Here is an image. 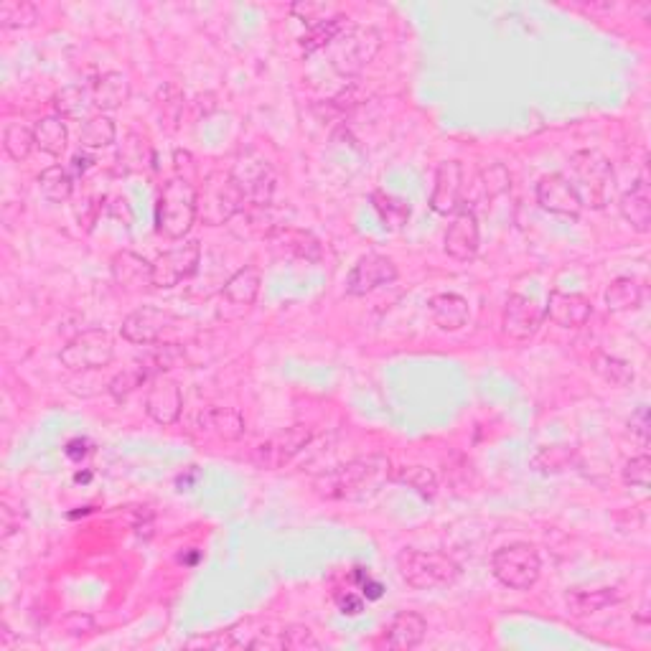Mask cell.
<instances>
[{
	"instance_id": "cell-1",
	"label": "cell",
	"mask_w": 651,
	"mask_h": 651,
	"mask_svg": "<svg viewBox=\"0 0 651 651\" xmlns=\"http://www.w3.org/2000/svg\"><path fill=\"white\" fill-rule=\"evenodd\" d=\"M390 476V458L374 453L321 473L313 481V491L321 499H359L369 491H377V486Z\"/></svg>"
},
{
	"instance_id": "cell-2",
	"label": "cell",
	"mask_w": 651,
	"mask_h": 651,
	"mask_svg": "<svg viewBox=\"0 0 651 651\" xmlns=\"http://www.w3.org/2000/svg\"><path fill=\"white\" fill-rule=\"evenodd\" d=\"M570 181L578 191L583 209H606L616 191V173L613 163L601 151L583 148V151L570 156Z\"/></svg>"
},
{
	"instance_id": "cell-3",
	"label": "cell",
	"mask_w": 651,
	"mask_h": 651,
	"mask_svg": "<svg viewBox=\"0 0 651 651\" xmlns=\"http://www.w3.org/2000/svg\"><path fill=\"white\" fill-rule=\"evenodd\" d=\"M199 219L196 184L173 176L163 184L156 204V229L168 240H184Z\"/></svg>"
},
{
	"instance_id": "cell-4",
	"label": "cell",
	"mask_w": 651,
	"mask_h": 651,
	"mask_svg": "<svg viewBox=\"0 0 651 651\" xmlns=\"http://www.w3.org/2000/svg\"><path fill=\"white\" fill-rule=\"evenodd\" d=\"M397 573L410 588L433 590L446 588L461 578V565L443 552H428L407 547L397 555Z\"/></svg>"
},
{
	"instance_id": "cell-5",
	"label": "cell",
	"mask_w": 651,
	"mask_h": 651,
	"mask_svg": "<svg viewBox=\"0 0 651 651\" xmlns=\"http://www.w3.org/2000/svg\"><path fill=\"white\" fill-rule=\"evenodd\" d=\"M382 49V34L372 26H346L331 46L326 49L329 62L341 77H357L364 67L374 62V56Z\"/></svg>"
},
{
	"instance_id": "cell-6",
	"label": "cell",
	"mask_w": 651,
	"mask_h": 651,
	"mask_svg": "<svg viewBox=\"0 0 651 651\" xmlns=\"http://www.w3.org/2000/svg\"><path fill=\"white\" fill-rule=\"evenodd\" d=\"M199 196V219L206 227H222L232 222L245 209V196L229 171H212L204 176V186L196 189Z\"/></svg>"
},
{
	"instance_id": "cell-7",
	"label": "cell",
	"mask_w": 651,
	"mask_h": 651,
	"mask_svg": "<svg viewBox=\"0 0 651 651\" xmlns=\"http://www.w3.org/2000/svg\"><path fill=\"white\" fill-rule=\"evenodd\" d=\"M491 573L509 590L535 588L542 573L540 552L529 542H512V545L499 547L491 557Z\"/></svg>"
},
{
	"instance_id": "cell-8",
	"label": "cell",
	"mask_w": 651,
	"mask_h": 651,
	"mask_svg": "<svg viewBox=\"0 0 651 651\" xmlns=\"http://www.w3.org/2000/svg\"><path fill=\"white\" fill-rule=\"evenodd\" d=\"M115 359V339L105 329H87L67 341L59 354V362L69 372H97L110 367Z\"/></svg>"
},
{
	"instance_id": "cell-9",
	"label": "cell",
	"mask_w": 651,
	"mask_h": 651,
	"mask_svg": "<svg viewBox=\"0 0 651 651\" xmlns=\"http://www.w3.org/2000/svg\"><path fill=\"white\" fill-rule=\"evenodd\" d=\"M232 179L240 186L247 206H268L275 194V171L260 153L245 151L237 156V161L229 168Z\"/></svg>"
},
{
	"instance_id": "cell-10",
	"label": "cell",
	"mask_w": 651,
	"mask_h": 651,
	"mask_svg": "<svg viewBox=\"0 0 651 651\" xmlns=\"http://www.w3.org/2000/svg\"><path fill=\"white\" fill-rule=\"evenodd\" d=\"M311 440H313L311 425H303V423L290 425V428L280 430L278 435H273V438H268L265 443H260V446L252 451L250 461L255 463L257 468H262V471H278V468L288 466V463L293 461V458L298 456Z\"/></svg>"
},
{
	"instance_id": "cell-11",
	"label": "cell",
	"mask_w": 651,
	"mask_h": 651,
	"mask_svg": "<svg viewBox=\"0 0 651 651\" xmlns=\"http://www.w3.org/2000/svg\"><path fill=\"white\" fill-rule=\"evenodd\" d=\"M201 262V245L196 240L176 245L153 260V288L171 290L189 280Z\"/></svg>"
},
{
	"instance_id": "cell-12",
	"label": "cell",
	"mask_w": 651,
	"mask_h": 651,
	"mask_svg": "<svg viewBox=\"0 0 651 651\" xmlns=\"http://www.w3.org/2000/svg\"><path fill=\"white\" fill-rule=\"evenodd\" d=\"M181 323V318L176 313L166 311V308L156 306H143L135 308L128 318L120 326V334H123L125 341L135 346H151L158 344L163 336L171 329H176Z\"/></svg>"
},
{
	"instance_id": "cell-13",
	"label": "cell",
	"mask_w": 651,
	"mask_h": 651,
	"mask_svg": "<svg viewBox=\"0 0 651 651\" xmlns=\"http://www.w3.org/2000/svg\"><path fill=\"white\" fill-rule=\"evenodd\" d=\"M535 196L537 204H540L545 212L555 214V217L573 219L575 222V219L583 214V201H580L573 181H570L565 173H547V176H542L535 189Z\"/></svg>"
},
{
	"instance_id": "cell-14",
	"label": "cell",
	"mask_w": 651,
	"mask_h": 651,
	"mask_svg": "<svg viewBox=\"0 0 651 651\" xmlns=\"http://www.w3.org/2000/svg\"><path fill=\"white\" fill-rule=\"evenodd\" d=\"M397 280V265L387 255L369 252L354 262V268L346 275V293L349 295H367L374 290L384 288Z\"/></svg>"
},
{
	"instance_id": "cell-15",
	"label": "cell",
	"mask_w": 651,
	"mask_h": 651,
	"mask_svg": "<svg viewBox=\"0 0 651 651\" xmlns=\"http://www.w3.org/2000/svg\"><path fill=\"white\" fill-rule=\"evenodd\" d=\"M542 321H545V308L529 298V295H509L507 306H504V316H501V329L504 336L512 341H529L535 339L540 331Z\"/></svg>"
},
{
	"instance_id": "cell-16",
	"label": "cell",
	"mask_w": 651,
	"mask_h": 651,
	"mask_svg": "<svg viewBox=\"0 0 651 651\" xmlns=\"http://www.w3.org/2000/svg\"><path fill=\"white\" fill-rule=\"evenodd\" d=\"M145 412L148 418L158 425H173L179 423L181 412H184V395L176 379L158 374L148 384V395H145Z\"/></svg>"
},
{
	"instance_id": "cell-17",
	"label": "cell",
	"mask_w": 651,
	"mask_h": 651,
	"mask_svg": "<svg viewBox=\"0 0 651 651\" xmlns=\"http://www.w3.org/2000/svg\"><path fill=\"white\" fill-rule=\"evenodd\" d=\"M463 186H466V176H463V166L458 161H443L435 171V184L430 191V209L440 217L448 214H458L463 209Z\"/></svg>"
},
{
	"instance_id": "cell-18",
	"label": "cell",
	"mask_w": 651,
	"mask_h": 651,
	"mask_svg": "<svg viewBox=\"0 0 651 651\" xmlns=\"http://www.w3.org/2000/svg\"><path fill=\"white\" fill-rule=\"evenodd\" d=\"M481 245V229L479 219L471 209H461V212L453 217V222L448 224L446 229V240H443V250H446L448 257L458 262H468L479 255Z\"/></svg>"
},
{
	"instance_id": "cell-19",
	"label": "cell",
	"mask_w": 651,
	"mask_h": 651,
	"mask_svg": "<svg viewBox=\"0 0 651 651\" xmlns=\"http://www.w3.org/2000/svg\"><path fill=\"white\" fill-rule=\"evenodd\" d=\"M270 250L278 257H290V260L318 262L323 257V245L316 234L306 232L298 227H275L268 237Z\"/></svg>"
},
{
	"instance_id": "cell-20",
	"label": "cell",
	"mask_w": 651,
	"mask_h": 651,
	"mask_svg": "<svg viewBox=\"0 0 651 651\" xmlns=\"http://www.w3.org/2000/svg\"><path fill=\"white\" fill-rule=\"evenodd\" d=\"M545 316L560 329H580L593 316V303L580 293L552 290L550 298H547Z\"/></svg>"
},
{
	"instance_id": "cell-21",
	"label": "cell",
	"mask_w": 651,
	"mask_h": 651,
	"mask_svg": "<svg viewBox=\"0 0 651 651\" xmlns=\"http://www.w3.org/2000/svg\"><path fill=\"white\" fill-rule=\"evenodd\" d=\"M110 273L117 288L128 290V293H140V290L153 285V262H148L145 257L135 255L130 250L117 252L112 257Z\"/></svg>"
},
{
	"instance_id": "cell-22",
	"label": "cell",
	"mask_w": 651,
	"mask_h": 651,
	"mask_svg": "<svg viewBox=\"0 0 651 651\" xmlns=\"http://www.w3.org/2000/svg\"><path fill=\"white\" fill-rule=\"evenodd\" d=\"M196 428H199V433L206 435V438H217L224 440V443H232V440H240L242 435H245L247 425L240 410L212 405L199 412Z\"/></svg>"
},
{
	"instance_id": "cell-23",
	"label": "cell",
	"mask_w": 651,
	"mask_h": 651,
	"mask_svg": "<svg viewBox=\"0 0 651 651\" xmlns=\"http://www.w3.org/2000/svg\"><path fill=\"white\" fill-rule=\"evenodd\" d=\"M425 634H428V621L415 611H402L384 629V644L387 649L407 651L423 644Z\"/></svg>"
},
{
	"instance_id": "cell-24",
	"label": "cell",
	"mask_w": 651,
	"mask_h": 651,
	"mask_svg": "<svg viewBox=\"0 0 651 651\" xmlns=\"http://www.w3.org/2000/svg\"><path fill=\"white\" fill-rule=\"evenodd\" d=\"M262 288V273L257 265H245L224 283L222 301L237 311H250Z\"/></svg>"
},
{
	"instance_id": "cell-25",
	"label": "cell",
	"mask_w": 651,
	"mask_h": 651,
	"mask_svg": "<svg viewBox=\"0 0 651 651\" xmlns=\"http://www.w3.org/2000/svg\"><path fill=\"white\" fill-rule=\"evenodd\" d=\"M92 105H95L97 112H115L123 105H128L130 95H133V87H130V79L120 72H105L95 79L92 84Z\"/></svg>"
},
{
	"instance_id": "cell-26",
	"label": "cell",
	"mask_w": 651,
	"mask_h": 651,
	"mask_svg": "<svg viewBox=\"0 0 651 651\" xmlns=\"http://www.w3.org/2000/svg\"><path fill=\"white\" fill-rule=\"evenodd\" d=\"M618 212L624 217V222L629 224L634 232L646 234L651 227V194H649V184L641 176L624 196L618 201Z\"/></svg>"
},
{
	"instance_id": "cell-27",
	"label": "cell",
	"mask_w": 651,
	"mask_h": 651,
	"mask_svg": "<svg viewBox=\"0 0 651 651\" xmlns=\"http://www.w3.org/2000/svg\"><path fill=\"white\" fill-rule=\"evenodd\" d=\"M430 316L440 331H458L468 323V301L458 293H440L430 298Z\"/></svg>"
},
{
	"instance_id": "cell-28",
	"label": "cell",
	"mask_w": 651,
	"mask_h": 651,
	"mask_svg": "<svg viewBox=\"0 0 651 651\" xmlns=\"http://www.w3.org/2000/svg\"><path fill=\"white\" fill-rule=\"evenodd\" d=\"M369 201H372L374 214H377L384 229H390V232H400V229H405L407 222H410L412 206H410V201L402 199V196L392 194V191L377 189V191H372Z\"/></svg>"
},
{
	"instance_id": "cell-29",
	"label": "cell",
	"mask_w": 651,
	"mask_h": 651,
	"mask_svg": "<svg viewBox=\"0 0 651 651\" xmlns=\"http://www.w3.org/2000/svg\"><path fill=\"white\" fill-rule=\"evenodd\" d=\"M34 140H36V148H39L41 153H46V156L51 158L64 156V151H67L69 145L67 120L59 115L41 117L39 123L34 125Z\"/></svg>"
},
{
	"instance_id": "cell-30",
	"label": "cell",
	"mask_w": 651,
	"mask_h": 651,
	"mask_svg": "<svg viewBox=\"0 0 651 651\" xmlns=\"http://www.w3.org/2000/svg\"><path fill=\"white\" fill-rule=\"evenodd\" d=\"M621 593L618 588H593V590H570L565 603H568V611L573 616H593V613L603 611V608L618 603Z\"/></svg>"
},
{
	"instance_id": "cell-31",
	"label": "cell",
	"mask_w": 651,
	"mask_h": 651,
	"mask_svg": "<svg viewBox=\"0 0 651 651\" xmlns=\"http://www.w3.org/2000/svg\"><path fill=\"white\" fill-rule=\"evenodd\" d=\"M606 306L611 313L636 311L644 301V285L634 278H616L606 288Z\"/></svg>"
},
{
	"instance_id": "cell-32",
	"label": "cell",
	"mask_w": 651,
	"mask_h": 651,
	"mask_svg": "<svg viewBox=\"0 0 651 651\" xmlns=\"http://www.w3.org/2000/svg\"><path fill=\"white\" fill-rule=\"evenodd\" d=\"M115 138V120L102 115V112L87 117L82 130H79V145H82V151H100V148H107V145L115 143Z\"/></svg>"
},
{
	"instance_id": "cell-33",
	"label": "cell",
	"mask_w": 651,
	"mask_h": 651,
	"mask_svg": "<svg viewBox=\"0 0 651 651\" xmlns=\"http://www.w3.org/2000/svg\"><path fill=\"white\" fill-rule=\"evenodd\" d=\"M575 458H578V451L573 446L555 443V446H542L529 463L542 476H555V473H565L570 466H575Z\"/></svg>"
},
{
	"instance_id": "cell-34",
	"label": "cell",
	"mask_w": 651,
	"mask_h": 651,
	"mask_svg": "<svg viewBox=\"0 0 651 651\" xmlns=\"http://www.w3.org/2000/svg\"><path fill=\"white\" fill-rule=\"evenodd\" d=\"M90 107H95L92 105V95L79 84H69V87L54 95V110L64 120H82V117L87 120Z\"/></svg>"
},
{
	"instance_id": "cell-35",
	"label": "cell",
	"mask_w": 651,
	"mask_h": 651,
	"mask_svg": "<svg viewBox=\"0 0 651 651\" xmlns=\"http://www.w3.org/2000/svg\"><path fill=\"white\" fill-rule=\"evenodd\" d=\"M39 191L51 204H64V201H69V196H72L74 191L72 173L62 166H49L46 171H41Z\"/></svg>"
},
{
	"instance_id": "cell-36",
	"label": "cell",
	"mask_w": 651,
	"mask_h": 651,
	"mask_svg": "<svg viewBox=\"0 0 651 651\" xmlns=\"http://www.w3.org/2000/svg\"><path fill=\"white\" fill-rule=\"evenodd\" d=\"M184 105H186V97L184 92L179 90V84L168 82L156 92L158 117H161V125H166L168 130L179 128L181 115H184Z\"/></svg>"
},
{
	"instance_id": "cell-37",
	"label": "cell",
	"mask_w": 651,
	"mask_h": 651,
	"mask_svg": "<svg viewBox=\"0 0 651 651\" xmlns=\"http://www.w3.org/2000/svg\"><path fill=\"white\" fill-rule=\"evenodd\" d=\"M392 481H400L407 489L418 491L423 499H433L438 494V476L425 466H402L390 476Z\"/></svg>"
},
{
	"instance_id": "cell-38",
	"label": "cell",
	"mask_w": 651,
	"mask_h": 651,
	"mask_svg": "<svg viewBox=\"0 0 651 651\" xmlns=\"http://www.w3.org/2000/svg\"><path fill=\"white\" fill-rule=\"evenodd\" d=\"M36 148L34 128H26L23 123H11L3 130V151L8 153L11 161H26L31 151Z\"/></svg>"
},
{
	"instance_id": "cell-39",
	"label": "cell",
	"mask_w": 651,
	"mask_h": 651,
	"mask_svg": "<svg viewBox=\"0 0 651 651\" xmlns=\"http://www.w3.org/2000/svg\"><path fill=\"white\" fill-rule=\"evenodd\" d=\"M39 21V8L28 0H6L0 3V26L3 28H31Z\"/></svg>"
},
{
	"instance_id": "cell-40",
	"label": "cell",
	"mask_w": 651,
	"mask_h": 651,
	"mask_svg": "<svg viewBox=\"0 0 651 651\" xmlns=\"http://www.w3.org/2000/svg\"><path fill=\"white\" fill-rule=\"evenodd\" d=\"M151 372L145 369L143 362L133 364V367L123 369V372L117 374V377L110 379V384H107V392H110L115 400H125V397L130 395V392H135L138 387H143V382H151Z\"/></svg>"
},
{
	"instance_id": "cell-41",
	"label": "cell",
	"mask_w": 651,
	"mask_h": 651,
	"mask_svg": "<svg viewBox=\"0 0 651 651\" xmlns=\"http://www.w3.org/2000/svg\"><path fill=\"white\" fill-rule=\"evenodd\" d=\"M346 26H349V18L341 13V16L331 18V21L321 23V26L308 28L306 39H303V49H306V54H313V51H318V49H323V51L329 49L331 41H334Z\"/></svg>"
},
{
	"instance_id": "cell-42",
	"label": "cell",
	"mask_w": 651,
	"mask_h": 651,
	"mask_svg": "<svg viewBox=\"0 0 651 651\" xmlns=\"http://www.w3.org/2000/svg\"><path fill=\"white\" fill-rule=\"evenodd\" d=\"M593 367H596V372L601 374L606 382H611L613 387H629V384L634 382V369H631V364L624 362V359L601 354V357H596Z\"/></svg>"
},
{
	"instance_id": "cell-43",
	"label": "cell",
	"mask_w": 651,
	"mask_h": 651,
	"mask_svg": "<svg viewBox=\"0 0 651 651\" xmlns=\"http://www.w3.org/2000/svg\"><path fill=\"white\" fill-rule=\"evenodd\" d=\"M290 13H293L295 18H301L308 28H316L321 26V23L331 21V18L341 16V8L334 6V3H311V0H306V3L290 6Z\"/></svg>"
},
{
	"instance_id": "cell-44",
	"label": "cell",
	"mask_w": 651,
	"mask_h": 651,
	"mask_svg": "<svg viewBox=\"0 0 651 651\" xmlns=\"http://www.w3.org/2000/svg\"><path fill=\"white\" fill-rule=\"evenodd\" d=\"M481 181H484V189L486 194H489V199L507 194V191L512 189V173H509V168L504 166V163H489V166L481 171Z\"/></svg>"
},
{
	"instance_id": "cell-45",
	"label": "cell",
	"mask_w": 651,
	"mask_h": 651,
	"mask_svg": "<svg viewBox=\"0 0 651 651\" xmlns=\"http://www.w3.org/2000/svg\"><path fill=\"white\" fill-rule=\"evenodd\" d=\"M186 649H214V651H224V649H240V641L234 639V631H214V634L206 636H191L186 641Z\"/></svg>"
},
{
	"instance_id": "cell-46",
	"label": "cell",
	"mask_w": 651,
	"mask_h": 651,
	"mask_svg": "<svg viewBox=\"0 0 651 651\" xmlns=\"http://www.w3.org/2000/svg\"><path fill=\"white\" fill-rule=\"evenodd\" d=\"M321 641L313 636V631L308 626L293 624L283 631V649L290 651H306V649H321Z\"/></svg>"
},
{
	"instance_id": "cell-47",
	"label": "cell",
	"mask_w": 651,
	"mask_h": 651,
	"mask_svg": "<svg viewBox=\"0 0 651 651\" xmlns=\"http://www.w3.org/2000/svg\"><path fill=\"white\" fill-rule=\"evenodd\" d=\"M624 481L636 489H649L651 484V458L646 453L631 458L624 468Z\"/></svg>"
},
{
	"instance_id": "cell-48",
	"label": "cell",
	"mask_w": 651,
	"mask_h": 651,
	"mask_svg": "<svg viewBox=\"0 0 651 651\" xmlns=\"http://www.w3.org/2000/svg\"><path fill=\"white\" fill-rule=\"evenodd\" d=\"M74 212H77L79 227H84L87 232H92V227H95L97 217H100V212H102V199H97V196H84Z\"/></svg>"
},
{
	"instance_id": "cell-49",
	"label": "cell",
	"mask_w": 651,
	"mask_h": 651,
	"mask_svg": "<svg viewBox=\"0 0 651 651\" xmlns=\"http://www.w3.org/2000/svg\"><path fill=\"white\" fill-rule=\"evenodd\" d=\"M629 428H631V435H636V438H639L644 446L649 443V407L641 405L639 410L631 415Z\"/></svg>"
},
{
	"instance_id": "cell-50",
	"label": "cell",
	"mask_w": 651,
	"mask_h": 651,
	"mask_svg": "<svg viewBox=\"0 0 651 651\" xmlns=\"http://www.w3.org/2000/svg\"><path fill=\"white\" fill-rule=\"evenodd\" d=\"M64 631H67L69 636H87L95 631V621H92L90 616H82V613H72V616H67V621H64Z\"/></svg>"
},
{
	"instance_id": "cell-51",
	"label": "cell",
	"mask_w": 651,
	"mask_h": 651,
	"mask_svg": "<svg viewBox=\"0 0 651 651\" xmlns=\"http://www.w3.org/2000/svg\"><path fill=\"white\" fill-rule=\"evenodd\" d=\"M336 606H339V611L344 613V616H359V613L364 611V601L359 596H354V593H339L336 596Z\"/></svg>"
},
{
	"instance_id": "cell-52",
	"label": "cell",
	"mask_w": 651,
	"mask_h": 651,
	"mask_svg": "<svg viewBox=\"0 0 651 651\" xmlns=\"http://www.w3.org/2000/svg\"><path fill=\"white\" fill-rule=\"evenodd\" d=\"M357 580H359V588H362V593L367 596V601H377V598L382 596V583H377V580L369 575V570L359 568Z\"/></svg>"
},
{
	"instance_id": "cell-53",
	"label": "cell",
	"mask_w": 651,
	"mask_h": 651,
	"mask_svg": "<svg viewBox=\"0 0 651 651\" xmlns=\"http://www.w3.org/2000/svg\"><path fill=\"white\" fill-rule=\"evenodd\" d=\"M92 166H95V158H92L87 151L77 153V156L72 158V168H74V173H79V176H84V173L90 171Z\"/></svg>"
},
{
	"instance_id": "cell-54",
	"label": "cell",
	"mask_w": 651,
	"mask_h": 651,
	"mask_svg": "<svg viewBox=\"0 0 651 651\" xmlns=\"http://www.w3.org/2000/svg\"><path fill=\"white\" fill-rule=\"evenodd\" d=\"M87 453H90V451H87V440H72V443H69V446H67V456L69 458H74V461H79V456H87Z\"/></svg>"
}]
</instances>
